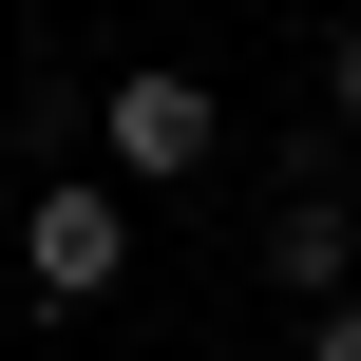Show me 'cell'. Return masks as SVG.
Returning <instances> with one entry per match:
<instances>
[{"label": "cell", "instance_id": "2", "mask_svg": "<svg viewBox=\"0 0 361 361\" xmlns=\"http://www.w3.org/2000/svg\"><path fill=\"white\" fill-rule=\"evenodd\" d=\"M209 152H228V95H209L190 57L95 76V171H114V190H209Z\"/></svg>", "mask_w": 361, "mask_h": 361}, {"label": "cell", "instance_id": "4", "mask_svg": "<svg viewBox=\"0 0 361 361\" xmlns=\"http://www.w3.org/2000/svg\"><path fill=\"white\" fill-rule=\"evenodd\" d=\"M324 114H343V133H361V19H343V38H324Z\"/></svg>", "mask_w": 361, "mask_h": 361}, {"label": "cell", "instance_id": "5", "mask_svg": "<svg viewBox=\"0 0 361 361\" xmlns=\"http://www.w3.org/2000/svg\"><path fill=\"white\" fill-rule=\"evenodd\" d=\"M305 361H361V305H324V324H305Z\"/></svg>", "mask_w": 361, "mask_h": 361}, {"label": "cell", "instance_id": "3", "mask_svg": "<svg viewBox=\"0 0 361 361\" xmlns=\"http://www.w3.org/2000/svg\"><path fill=\"white\" fill-rule=\"evenodd\" d=\"M267 286L324 324V305H361V228H343V190H267Z\"/></svg>", "mask_w": 361, "mask_h": 361}, {"label": "cell", "instance_id": "6", "mask_svg": "<svg viewBox=\"0 0 361 361\" xmlns=\"http://www.w3.org/2000/svg\"><path fill=\"white\" fill-rule=\"evenodd\" d=\"M114 361H152V343H114Z\"/></svg>", "mask_w": 361, "mask_h": 361}, {"label": "cell", "instance_id": "1", "mask_svg": "<svg viewBox=\"0 0 361 361\" xmlns=\"http://www.w3.org/2000/svg\"><path fill=\"white\" fill-rule=\"evenodd\" d=\"M114 286H133V190L76 152V171L19 190V305H38V324H95Z\"/></svg>", "mask_w": 361, "mask_h": 361}]
</instances>
